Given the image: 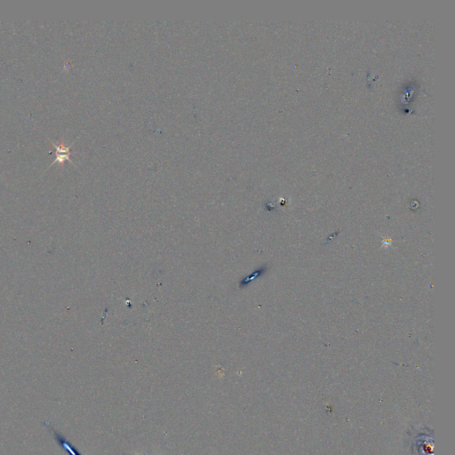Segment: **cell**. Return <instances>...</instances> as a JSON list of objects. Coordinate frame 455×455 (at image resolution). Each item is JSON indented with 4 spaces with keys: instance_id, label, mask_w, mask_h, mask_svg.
I'll return each instance as SVG.
<instances>
[{
    "instance_id": "6da1fadb",
    "label": "cell",
    "mask_w": 455,
    "mask_h": 455,
    "mask_svg": "<svg viewBox=\"0 0 455 455\" xmlns=\"http://www.w3.org/2000/svg\"><path fill=\"white\" fill-rule=\"evenodd\" d=\"M50 142L53 144L56 150V158L51 166H53L56 162L62 164V163L65 162L66 160H69V162L73 164L72 160L70 159V148L73 145L74 142L69 146H66L63 142L61 144H56L55 142H52V141H50Z\"/></svg>"
},
{
    "instance_id": "7a4b0ae2",
    "label": "cell",
    "mask_w": 455,
    "mask_h": 455,
    "mask_svg": "<svg viewBox=\"0 0 455 455\" xmlns=\"http://www.w3.org/2000/svg\"><path fill=\"white\" fill-rule=\"evenodd\" d=\"M51 431H52L54 439H55V441L58 443V445L64 451L67 452L69 455H81L79 454V452H77V449L71 444L69 443V441L63 436L61 435L59 431H57L53 428H51Z\"/></svg>"
}]
</instances>
